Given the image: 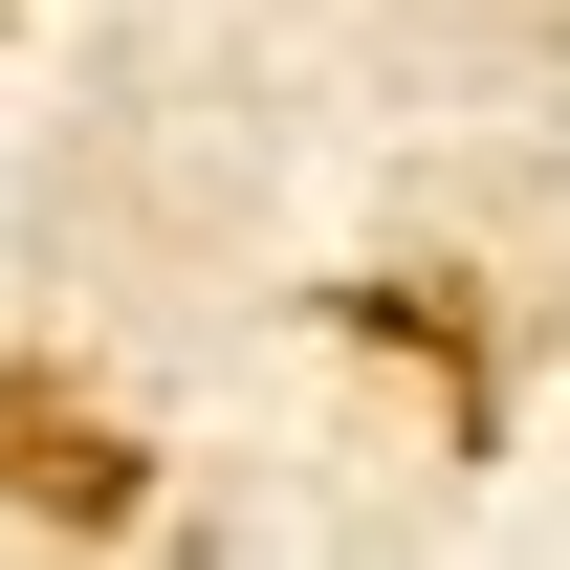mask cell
Instances as JSON below:
<instances>
[{
	"label": "cell",
	"mask_w": 570,
	"mask_h": 570,
	"mask_svg": "<svg viewBox=\"0 0 570 570\" xmlns=\"http://www.w3.org/2000/svg\"><path fill=\"white\" fill-rule=\"evenodd\" d=\"M176 570H198V549H176Z\"/></svg>",
	"instance_id": "cell-1"
}]
</instances>
